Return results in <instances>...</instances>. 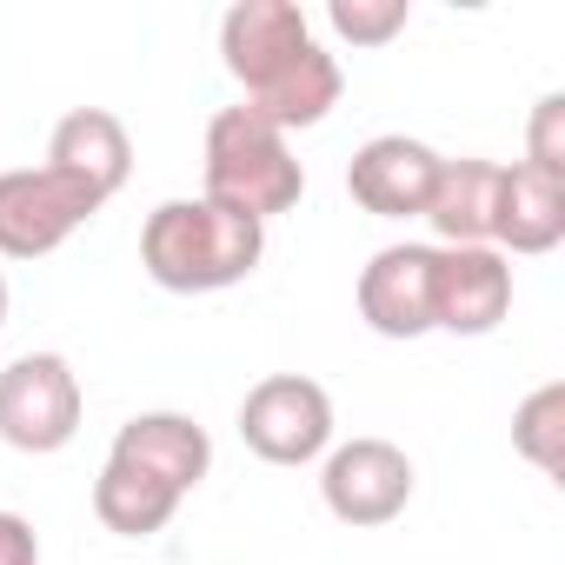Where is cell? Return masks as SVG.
Instances as JSON below:
<instances>
[{
	"label": "cell",
	"instance_id": "cell-1",
	"mask_svg": "<svg viewBox=\"0 0 565 565\" xmlns=\"http://www.w3.org/2000/svg\"><path fill=\"white\" fill-rule=\"evenodd\" d=\"M220 54L226 74L246 87V114H259L266 127L294 134V127H320L340 107V61L313 41L307 14L294 0H239L220 21Z\"/></svg>",
	"mask_w": 565,
	"mask_h": 565
},
{
	"label": "cell",
	"instance_id": "cell-2",
	"mask_svg": "<svg viewBox=\"0 0 565 565\" xmlns=\"http://www.w3.org/2000/svg\"><path fill=\"white\" fill-rule=\"evenodd\" d=\"M266 253V226L246 213L200 200H167L147 213L140 226V266L153 273V287L167 294H220L239 287V279L259 266Z\"/></svg>",
	"mask_w": 565,
	"mask_h": 565
},
{
	"label": "cell",
	"instance_id": "cell-3",
	"mask_svg": "<svg viewBox=\"0 0 565 565\" xmlns=\"http://www.w3.org/2000/svg\"><path fill=\"white\" fill-rule=\"evenodd\" d=\"M206 200L246 220H273V213H294L307 193V167L294 160L287 134L266 127L246 107H220L206 120Z\"/></svg>",
	"mask_w": 565,
	"mask_h": 565
},
{
	"label": "cell",
	"instance_id": "cell-4",
	"mask_svg": "<svg viewBox=\"0 0 565 565\" xmlns=\"http://www.w3.org/2000/svg\"><path fill=\"white\" fill-rule=\"evenodd\" d=\"M239 439L266 466H307L333 446V399L307 373H273L239 399Z\"/></svg>",
	"mask_w": 565,
	"mask_h": 565
},
{
	"label": "cell",
	"instance_id": "cell-5",
	"mask_svg": "<svg viewBox=\"0 0 565 565\" xmlns=\"http://www.w3.org/2000/svg\"><path fill=\"white\" fill-rule=\"evenodd\" d=\"M81 433V380L61 353H21L0 373V439L14 452H61Z\"/></svg>",
	"mask_w": 565,
	"mask_h": 565
},
{
	"label": "cell",
	"instance_id": "cell-6",
	"mask_svg": "<svg viewBox=\"0 0 565 565\" xmlns=\"http://www.w3.org/2000/svg\"><path fill=\"white\" fill-rule=\"evenodd\" d=\"M94 213H100V200L81 193L54 167H14V173H0V253H8V259H47Z\"/></svg>",
	"mask_w": 565,
	"mask_h": 565
},
{
	"label": "cell",
	"instance_id": "cell-7",
	"mask_svg": "<svg viewBox=\"0 0 565 565\" xmlns=\"http://www.w3.org/2000/svg\"><path fill=\"white\" fill-rule=\"evenodd\" d=\"M320 499L340 525H393L413 505V459L393 439H347L340 452H327L320 472Z\"/></svg>",
	"mask_w": 565,
	"mask_h": 565
},
{
	"label": "cell",
	"instance_id": "cell-8",
	"mask_svg": "<svg viewBox=\"0 0 565 565\" xmlns=\"http://www.w3.org/2000/svg\"><path fill=\"white\" fill-rule=\"evenodd\" d=\"M512 313V266L499 246H439L433 259V327L439 333H492Z\"/></svg>",
	"mask_w": 565,
	"mask_h": 565
},
{
	"label": "cell",
	"instance_id": "cell-9",
	"mask_svg": "<svg viewBox=\"0 0 565 565\" xmlns=\"http://www.w3.org/2000/svg\"><path fill=\"white\" fill-rule=\"evenodd\" d=\"M433 259L439 246H380L360 273V320L380 340H419L433 333Z\"/></svg>",
	"mask_w": 565,
	"mask_h": 565
},
{
	"label": "cell",
	"instance_id": "cell-10",
	"mask_svg": "<svg viewBox=\"0 0 565 565\" xmlns=\"http://www.w3.org/2000/svg\"><path fill=\"white\" fill-rule=\"evenodd\" d=\"M433 180H439V153L426 140H406V134L366 140L347 167V193L373 220H419L433 200Z\"/></svg>",
	"mask_w": 565,
	"mask_h": 565
},
{
	"label": "cell",
	"instance_id": "cell-11",
	"mask_svg": "<svg viewBox=\"0 0 565 565\" xmlns=\"http://www.w3.org/2000/svg\"><path fill=\"white\" fill-rule=\"evenodd\" d=\"M47 167L67 173L81 193H94V200L107 206V200L127 186V173H134V140H127L120 114H107V107H74V114L54 127V140H47Z\"/></svg>",
	"mask_w": 565,
	"mask_h": 565
},
{
	"label": "cell",
	"instance_id": "cell-12",
	"mask_svg": "<svg viewBox=\"0 0 565 565\" xmlns=\"http://www.w3.org/2000/svg\"><path fill=\"white\" fill-rule=\"evenodd\" d=\"M107 459H120V466H134V472H147V479H160L167 492L186 499L206 479V466H213V439L186 413H140V419H127L114 433Z\"/></svg>",
	"mask_w": 565,
	"mask_h": 565
},
{
	"label": "cell",
	"instance_id": "cell-13",
	"mask_svg": "<svg viewBox=\"0 0 565 565\" xmlns=\"http://www.w3.org/2000/svg\"><path fill=\"white\" fill-rule=\"evenodd\" d=\"M565 239V173H539L525 160L499 167V206H492V246L512 253H552Z\"/></svg>",
	"mask_w": 565,
	"mask_h": 565
},
{
	"label": "cell",
	"instance_id": "cell-14",
	"mask_svg": "<svg viewBox=\"0 0 565 565\" xmlns=\"http://www.w3.org/2000/svg\"><path fill=\"white\" fill-rule=\"evenodd\" d=\"M492 206H499V160H439L426 226L439 246H492Z\"/></svg>",
	"mask_w": 565,
	"mask_h": 565
},
{
	"label": "cell",
	"instance_id": "cell-15",
	"mask_svg": "<svg viewBox=\"0 0 565 565\" xmlns=\"http://www.w3.org/2000/svg\"><path fill=\"white\" fill-rule=\"evenodd\" d=\"M94 512H100V525L120 532V539H153V532L180 512V492H167L160 479H147V472L107 459L100 479H94Z\"/></svg>",
	"mask_w": 565,
	"mask_h": 565
},
{
	"label": "cell",
	"instance_id": "cell-16",
	"mask_svg": "<svg viewBox=\"0 0 565 565\" xmlns=\"http://www.w3.org/2000/svg\"><path fill=\"white\" fill-rule=\"evenodd\" d=\"M512 446H519L545 479L565 472V386H558V380H545L539 393L519 399V413H512Z\"/></svg>",
	"mask_w": 565,
	"mask_h": 565
},
{
	"label": "cell",
	"instance_id": "cell-17",
	"mask_svg": "<svg viewBox=\"0 0 565 565\" xmlns=\"http://www.w3.org/2000/svg\"><path fill=\"white\" fill-rule=\"evenodd\" d=\"M327 21H333V34L353 41V47H386V41L406 28V0H333Z\"/></svg>",
	"mask_w": 565,
	"mask_h": 565
},
{
	"label": "cell",
	"instance_id": "cell-18",
	"mask_svg": "<svg viewBox=\"0 0 565 565\" xmlns=\"http://www.w3.org/2000/svg\"><path fill=\"white\" fill-rule=\"evenodd\" d=\"M525 167L539 173H565V94H545L532 107V127H525Z\"/></svg>",
	"mask_w": 565,
	"mask_h": 565
},
{
	"label": "cell",
	"instance_id": "cell-19",
	"mask_svg": "<svg viewBox=\"0 0 565 565\" xmlns=\"http://www.w3.org/2000/svg\"><path fill=\"white\" fill-rule=\"evenodd\" d=\"M0 565H41V539L21 512H0Z\"/></svg>",
	"mask_w": 565,
	"mask_h": 565
},
{
	"label": "cell",
	"instance_id": "cell-20",
	"mask_svg": "<svg viewBox=\"0 0 565 565\" xmlns=\"http://www.w3.org/2000/svg\"><path fill=\"white\" fill-rule=\"evenodd\" d=\"M0 327H8V279H0Z\"/></svg>",
	"mask_w": 565,
	"mask_h": 565
}]
</instances>
